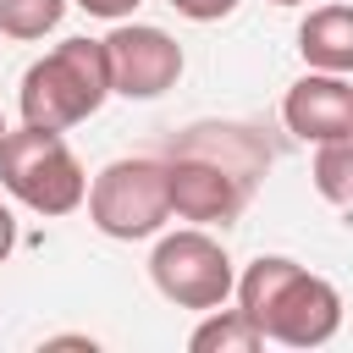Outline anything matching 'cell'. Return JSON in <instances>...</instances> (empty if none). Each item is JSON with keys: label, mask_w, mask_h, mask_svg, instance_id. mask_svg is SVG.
Here are the masks:
<instances>
[{"label": "cell", "mask_w": 353, "mask_h": 353, "mask_svg": "<svg viewBox=\"0 0 353 353\" xmlns=\"http://www.w3.org/2000/svg\"><path fill=\"white\" fill-rule=\"evenodd\" d=\"M88 221L116 237V243H138L154 237L171 221V182H165V160L132 154V160H110L94 182H88Z\"/></svg>", "instance_id": "cell-5"}, {"label": "cell", "mask_w": 353, "mask_h": 353, "mask_svg": "<svg viewBox=\"0 0 353 353\" xmlns=\"http://www.w3.org/2000/svg\"><path fill=\"white\" fill-rule=\"evenodd\" d=\"M270 6H303V0H270Z\"/></svg>", "instance_id": "cell-17"}, {"label": "cell", "mask_w": 353, "mask_h": 353, "mask_svg": "<svg viewBox=\"0 0 353 353\" xmlns=\"http://www.w3.org/2000/svg\"><path fill=\"white\" fill-rule=\"evenodd\" d=\"M110 94H116V83H110L105 39H61L50 55H39V61L22 72L17 110H22L28 127L66 132V127L88 121Z\"/></svg>", "instance_id": "cell-3"}, {"label": "cell", "mask_w": 353, "mask_h": 353, "mask_svg": "<svg viewBox=\"0 0 353 353\" xmlns=\"http://www.w3.org/2000/svg\"><path fill=\"white\" fill-rule=\"evenodd\" d=\"M0 182L33 215H72L88 199V176H83L77 154L66 149V138L50 127H28V121L17 132H6V143H0Z\"/></svg>", "instance_id": "cell-4"}, {"label": "cell", "mask_w": 353, "mask_h": 353, "mask_svg": "<svg viewBox=\"0 0 353 353\" xmlns=\"http://www.w3.org/2000/svg\"><path fill=\"white\" fill-rule=\"evenodd\" d=\"M171 11H182L188 22H221V17H232L237 11V0H165Z\"/></svg>", "instance_id": "cell-13"}, {"label": "cell", "mask_w": 353, "mask_h": 353, "mask_svg": "<svg viewBox=\"0 0 353 353\" xmlns=\"http://www.w3.org/2000/svg\"><path fill=\"white\" fill-rule=\"evenodd\" d=\"M265 160L270 154L243 127H193L165 160L171 215H182L193 226H232L243 215Z\"/></svg>", "instance_id": "cell-1"}, {"label": "cell", "mask_w": 353, "mask_h": 353, "mask_svg": "<svg viewBox=\"0 0 353 353\" xmlns=\"http://www.w3.org/2000/svg\"><path fill=\"white\" fill-rule=\"evenodd\" d=\"M11 248H17V221H11V210L0 204V265L11 259Z\"/></svg>", "instance_id": "cell-15"}, {"label": "cell", "mask_w": 353, "mask_h": 353, "mask_svg": "<svg viewBox=\"0 0 353 353\" xmlns=\"http://www.w3.org/2000/svg\"><path fill=\"white\" fill-rule=\"evenodd\" d=\"M314 188L325 204L336 210H353V138H331V143H314Z\"/></svg>", "instance_id": "cell-11"}, {"label": "cell", "mask_w": 353, "mask_h": 353, "mask_svg": "<svg viewBox=\"0 0 353 353\" xmlns=\"http://www.w3.org/2000/svg\"><path fill=\"white\" fill-rule=\"evenodd\" d=\"M149 276L160 287V298H171L176 309H221L237 292V270L226 259V248L204 232V226H182L165 232L149 254Z\"/></svg>", "instance_id": "cell-6"}, {"label": "cell", "mask_w": 353, "mask_h": 353, "mask_svg": "<svg viewBox=\"0 0 353 353\" xmlns=\"http://www.w3.org/2000/svg\"><path fill=\"white\" fill-rule=\"evenodd\" d=\"M6 132H11V127H6V116H0V143H6Z\"/></svg>", "instance_id": "cell-16"}, {"label": "cell", "mask_w": 353, "mask_h": 353, "mask_svg": "<svg viewBox=\"0 0 353 353\" xmlns=\"http://www.w3.org/2000/svg\"><path fill=\"white\" fill-rule=\"evenodd\" d=\"M237 309L265 331V342H281V347H325L342 331L336 287L281 254H259L237 276Z\"/></svg>", "instance_id": "cell-2"}, {"label": "cell", "mask_w": 353, "mask_h": 353, "mask_svg": "<svg viewBox=\"0 0 353 353\" xmlns=\"http://www.w3.org/2000/svg\"><path fill=\"white\" fill-rule=\"evenodd\" d=\"M281 121L287 132H298L303 143H331V138H353V83L342 72H314L298 77L281 99Z\"/></svg>", "instance_id": "cell-8"}, {"label": "cell", "mask_w": 353, "mask_h": 353, "mask_svg": "<svg viewBox=\"0 0 353 353\" xmlns=\"http://www.w3.org/2000/svg\"><path fill=\"white\" fill-rule=\"evenodd\" d=\"M66 17V0H0V33L11 39H44Z\"/></svg>", "instance_id": "cell-12"}, {"label": "cell", "mask_w": 353, "mask_h": 353, "mask_svg": "<svg viewBox=\"0 0 353 353\" xmlns=\"http://www.w3.org/2000/svg\"><path fill=\"white\" fill-rule=\"evenodd\" d=\"M298 55L314 72H353V6H320L298 28Z\"/></svg>", "instance_id": "cell-9"}, {"label": "cell", "mask_w": 353, "mask_h": 353, "mask_svg": "<svg viewBox=\"0 0 353 353\" xmlns=\"http://www.w3.org/2000/svg\"><path fill=\"white\" fill-rule=\"evenodd\" d=\"M72 6H83L88 17H105V22H127L143 0H72Z\"/></svg>", "instance_id": "cell-14"}, {"label": "cell", "mask_w": 353, "mask_h": 353, "mask_svg": "<svg viewBox=\"0 0 353 353\" xmlns=\"http://www.w3.org/2000/svg\"><path fill=\"white\" fill-rule=\"evenodd\" d=\"M105 55H110L116 94H127V99H160L182 77V44L149 22H116L105 39Z\"/></svg>", "instance_id": "cell-7"}, {"label": "cell", "mask_w": 353, "mask_h": 353, "mask_svg": "<svg viewBox=\"0 0 353 353\" xmlns=\"http://www.w3.org/2000/svg\"><path fill=\"white\" fill-rule=\"evenodd\" d=\"M188 347L193 353H259L265 347V331L243 314V309H210V320L188 336Z\"/></svg>", "instance_id": "cell-10"}]
</instances>
